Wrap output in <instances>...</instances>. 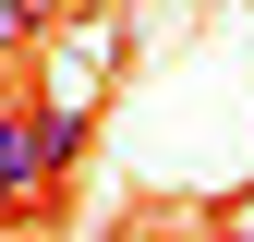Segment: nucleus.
<instances>
[{"label": "nucleus", "instance_id": "f257e3e1", "mask_svg": "<svg viewBox=\"0 0 254 242\" xmlns=\"http://www.w3.org/2000/svg\"><path fill=\"white\" fill-rule=\"evenodd\" d=\"M49 194H61V170L37 145V109H0V218H49Z\"/></svg>", "mask_w": 254, "mask_h": 242}, {"label": "nucleus", "instance_id": "f03ea898", "mask_svg": "<svg viewBox=\"0 0 254 242\" xmlns=\"http://www.w3.org/2000/svg\"><path fill=\"white\" fill-rule=\"evenodd\" d=\"M37 145H49V170H73V158H85V109H73V97L37 109Z\"/></svg>", "mask_w": 254, "mask_h": 242}, {"label": "nucleus", "instance_id": "7ed1b4c3", "mask_svg": "<svg viewBox=\"0 0 254 242\" xmlns=\"http://www.w3.org/2000/svg\"><path fill=\"white\" fill-rule=\"evenodd\" d=\"M0 24H12V37H24V49H37V37H49V24H61V0H0Z\"/></svg>", "mask_w": 254, "mask_h": 242}, {"label": "nucleus", "instance_id": "20e7f679", "mask_svg": "<svg viewBox=\"0 0 254 242\" xmlns=\"http://www.w3.org/2000/svg\"><path fill=\"white\" fill-rule=\"evenodd\" d=\"M230 242H254V206H242V218H230Z\"/></svg>", "mask_w": 254, "mask_h": 242}]
</instances>
